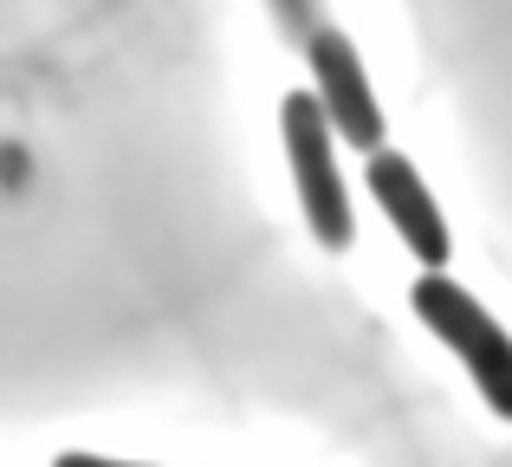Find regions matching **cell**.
I'll use <instances>...</instances> for the list:
<instances>
[{
	"label": "cell",
	"instance_id": "cell-1",
	"mask_svg": "<svg viewBox=\"0 0 512 467\" xmlns=\"http://www.w3.org/2000/svg\"><path fill=\"white\" fill-rule=\"evenodd\" d=\"M409 305H415V318L461 357V370L474 377L480 403L500 422H512V338L500 331V318L448 273H422L415 292H409Z\"/></svg>",
	"mask_w": 512,
	"mask_h": 467
},
{
	"label": "cell",
	"instance_id": "cell-2",
	"mask_svg": "<svg viewBox=\"0 0 512 467\" xmlns=\"http://www.w3.org/2000/svg\"><path fill=\"white\" fill-rule=\"evenodd\" d=\"M279 124H286V156H292V182H299V208H305V228L318 234L325 253H344L350 234H357V215H350V195L338 176V156H331V117L312 91H292L279 104Z\"/></svg>",
	"mask_w": 512,
	"mask_h": 467
},
{
	"label": "cell",
	"instance_id": "cell-3",
	"mask_svg": "<svg viewBox=\"0 0 512 467\" xmlns=\"http://www.w3.org/2000/svg\"><path fill=\"white\" fill-rule=\"evenodd\" d=\"M305 59H312V98L325 104L331 130H338L344 143H357L363 156H376V143H383V104H376L370 91V72H363L357 46L338 33L331 20H318L312 33H305Z\"/></svg>",
	"mask_w": 512,
	"mask_h": 467
},
{
	"label": "cell",
	"instance_id": "cell-4",
	"mask_svg": "<svg viewBox=\"0 0 512 467\" xmlns=\"http://www.w3.org/2000/svg\"><path fill=\"white\" fill-rule=\"evenodd\" d=\"M363 182H370V202L389 215V228L402 234V247H409L428 273H441L448 253H454V240H448V221H441V208H435V195H428L422 169H415L409 156H396V150H376Z\"/></svg>",
	"mask_w": 512,
	"mask_h": 467
},
{
	"label": "cell",
	"instance_id": "cell-5",
	"mask_svg": "<svg viewBox=\"0 0 512 467\" xmlns=\"http://www.w3.org/2000/svg\"><path fill=\"white\" fill-rule=\"evenodd\" d=\"M52 467H150V461H111V455H59Z\"/></svg>",
	"mask_w": 512,
	"mask_h": 467
}]
</instances>
